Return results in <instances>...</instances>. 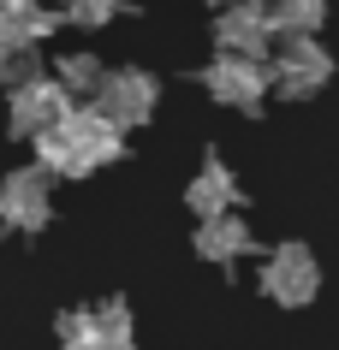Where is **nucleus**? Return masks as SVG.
I'll return each mask as SVG.
<instances>
[{"label":"nucleus","mask_w":339,"mask_h":350,"mask_svg":"<svg viewBox=\"0 0 339 350\" xmlns=\"http://www.w3.org/2000/svg\"><path fill=\"white\" fill-rule=\"evenodd\" d=\"M36 77H42L36 48H6V54H0V83H6V90H24V83H36Z\"/></svg>","instance_id":"nucleus-14"},{"label":"nucleus","mask_w":339,"mask_h":350,"mask_svg":"<svg viewBox=\"0 0 339 350\" xmlns=\"http://www.w3.org/2000/svg\"><path fill=\"white\" fill-rule=\"evenodd\" d=\"M66 113H72V95L60 90L54 77H36V83L12 90V137H30L36 143L42 131H54Z\"/></svg>","instance_id":"nucleus-8"},{"label":"nucleus","mask_w":339,"mask_h":350,"mask_svg":"<svg viewBox=\"0 0 339 350\" xmlns=\"http://www.w3.org/2000/svg\"><path fill=\"white\" fill-rule=\"evenodd\" d=\"M155 107H161V83H155L149 72H137V66H119V72H108V77H101V90H95V113H101L113 131L149 125Z\"/></svg>","instance_id":"nucleus-2"},{"label":"nucleus","mask_w":339,"mask_h":350,"mask_svg":"<svg viewBox=\"0 0 339 350\" xmlns=\"http://www.w3.org/2000/svg\"><path fill=\"white\" fill-rule=\"evenodd\" d=\"M208 6H226V0H208Z\"/></svg>","instance_id":"nucleus-16"},{"label":"nucleus","mask_w":339,"mask_h":350,"mask_svg":"<svg viewBox=\"0 0 339 350\" xmlns=\"http://www.w3.org/2000/svg\"><path fill=\"white\" fill-rule=\"evenodd\" d=\"M60 30V12H48L42 0H0V54L6 48H36Z\"/></svg>","instance_id":"nucleus-10"},{"label":"nucleus","mask_w":339,"mask_h":350,"mask_svg":"<svg viewBox=\"0 0 339 350\" xmlns=\"http://www.w3.org/2000/svg\"><path fill=\"white\" fill-rule=\"evenodd\" d=\"M238 196H244V190H238V178H232V166L214 161V154L203 161V172H197V178H190V190H185V202H190V214H197V220H221V214H232V208H238Z\"/></svg>","instance_id":"nucleus-9"},{"label":"nucleus","mask_w":339,"mask_h":350,"mask_svg":"<svg viewBox=\"0 0 339 350\" xmlns=\"http://www.w3.org/2000/svg\"><path fill=\"white\" fill-rule=\"evenodd\" d=\"M214 42H221V54H232V59H262L268 48H274V24H268L262 0H232V6H221Z\"/></svg>","instance_id":"nucleus-7"},{"label":"nucleus","mask_w":339,"mask_h":350,"mask_svg":"<svg viewBox=\"0 0 339 350\" xmlns=\"http://www.w3.org/2000/svg\"><path fill=\"white\" fill-rule=\"evenodd\" d=\"M54 214V178L42 166H24V172H6L0 178V226L12 232H42Z\"/></svg>","instance_id":"nucleus-5"},{"label":"nucleus","mask_w":339,"mask_h":350,"mask_svg":"<svg viewBox=\"0 0 339 350\" xmlns=\"http://www.w3.org/2000/svg\"><path fill=\"white\" fill-rule=\"evenodd\" d=\"M119 154H125V137H119L95 107H72L54 131L36 137V166L48 178H84V172L119 161Z\"/></svg>","instance_id":"nucleus-1"},{"label":"nucleus","mask_w":339,"mask_h":350,"mask_svg":"<svg viewBox=\"0 0 339 350\" xmlns=\"http://www.w3.org/2000/svg\"><path fill=\"white\" fill-rule=\"evenodd\" d=\"M119 12H125V0H66V24H77V30H101Z\"/></svg>","instance_id":"nucleus-15"},{"label":"nucleus","mask_w":339,"mask_h":350,"mask_svg":"<svg viewBox=\"0 0 339 350\" xmlns=\"http://www.w3.org/2000/svg\"><path fill=\"white\" fill-rule=\"evenodd\" d=\"M250 243H256V232H250L238 214H221V220H197V256L214 261V267H226V261L250 256Z\"/></svg>","instance_id":"nucleus-11"},{"label":"nucleus","mask_w":339,"mask_h":350,"mask_svg":"<svg viewBox=\"0 0 339 350\" xmlns=\"http://www.w3.org/2000/svg\"><path fill=\"white\" fill-rule=\"evenodd\" d=\"M208 95L221 101V107H238V113H256L262 107V95L274 90V77H268L262 59H232V54H214V66L203 72Z\"/></svg>","instance_id":"nucleus-6"},{"label":"nucleus","mask_w":339,"mask_h":350,"mask_svg":"<svg viewBox=\"0 0 339 350\" xmlns=\"http://www.w3.org/2000/svg\"><path fill=\"white\" fill-rule=\"evenodd\" d=\"M321 291V267L303 243H280L274 256L262 261V297L280 303V309H303L310 297Z\"/></svg>","instance_id":"nucleus-4"},{"label":"nucleus","mask_w":339,"mask_h":350,"mask_svg":"<svg viewBox=\"0 0 339 350\" xmlns=\"http://www.w3.org/2000/svg\"><path fill=\"white\" fill-rule=\"evenodd\" d=\"M268 77H274V90H280V95L303 101V95L327 90V77H334V54H327L316 36H280Z\"/></svg>","instance_id":"nucleus-3"},{"label":"nucleus","mask_w":339,"mask_h":350,"mask_svg":"<svg viewBox=\"0 0 339 350\" xmlns=\"http://www.w3.org/2000/svg\"><path fill=\"white\" fill-rule=\"evenodd\" d=\"M268 24H274V42L280 36H316L327 24V0H274Z\"/></svg>","instance_id":"nucleus-12"},{"label":"nucleus","mask_w":339,"mask_h":350,"mask_svg":"<svg viewBox=\"0 0 339 350\" xmlns=\"http://www.w3.org/2000/svg\"><path fill=\"white\" fill-rule=\"evenodd\" d=\"M101 77H108V66H101L95 54H66L54 83H60L66 95H95V90H101Z\"/></svg>","instance_id":"nucleus-13"}]
</instances>
